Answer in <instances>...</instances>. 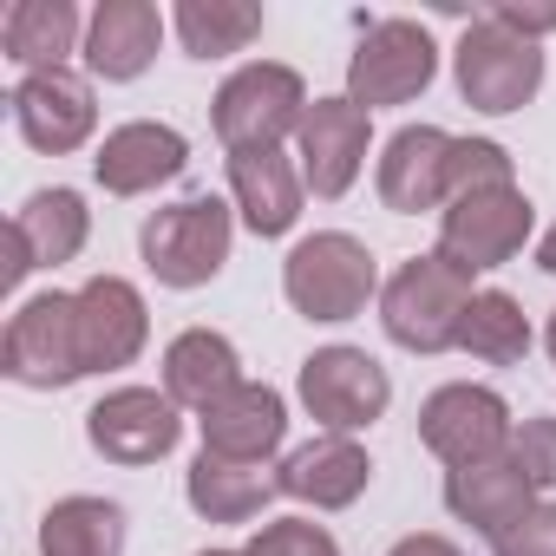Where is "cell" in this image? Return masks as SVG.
Segmentation results:
<instances>
[{"label":"cell","instance_id":"38","mask_svg":"<svg viewBox=\"0 0 556 556\" xmlns=\"http://www.w3.org/2000/svg\"><path fill=\"white\" fill-rule=\"evenodd\" d=\"M197 556H242V549H197Z\"/></svg>","mask_w":556,"mask_h":556},{"label":"cell","instance_id":"35","mask_svg":"<svg viewBox=\"0 0 556 556\" xmlns=\"http://www.w3.org/2000/svg\"><path fill=\"white\" fill-rule=\"evenodd\" d=\"M387 556H465L452 536H406V543H393Z\"/></svg>","mask_w":556,"mask_h":556},{"label":"cell","instance_id":"22","mask_svg":"<svg viewBox=\"0 0 556 556\" xmlns=\"http://www.w3.org/2000/svg\"><path fill=\"white\" fill-rule=\"evenodd\" d=\"M236 387H242V361H236L229 334H216V328H184V334L164 348V393H170L177 406L210 413V406L229 400Z\"/></svg>","mask_w":556,"mask_h":556},{"label":"cell","instance_id":"28","mask_svg":"<svg viewBox=\"0 0 556 556\" xmlns=\"http://www.w3.org/2000/svg\"><path fill=\"white\" fill-rule=\"evenodd\" d=\"M458 348H465L471 361H484V367H517V361L530 354V321H523L517 295L478 289V302H471V315H465V328H458Z\"/></svg>","mask_w":556,"mask_h":556},{"label":"cell","instance_id":"11","mask_svg":"<svg viewBox=\"0 0 556 556\" xmlns=\"http://www.w3.org/2000/svg\"><path fill=\"white\" fill-rule=\"evenodd\" d=\"M86 439H92V452L112 458V465H157V458L177 452L184 419H177V400H170V393L118 387V393H105V400L86 413Z\"/></svg>","mask_w":556,"mask_h":556},{"label":"cell","instance_id":"18","mask_svg":"<svg viewBox=\"0 0 556 556\" xmlns=\"http://www.w3.org/2000/svg\"><path fill=\"white\" fill-rule=\"evenodd\" d=\"M530 504H536V484L523 478V465H517L510 452H497V458H478V465H458V471H445V510H452L458 523L484 530V536L510 530V523H517Z\"/></svg>","mask_w":556,"mask_h":556},{"label":"cell","instance_id":"25","mask_svg":"<svg viewBox=\"0 0 556 556\" xmlns=\"http://www.w3.org/2000/svg\"><path fill=\"white\" fill-rule=\"evenodd\" d=\"M40 556H125V510L105 497H60L40 517Z\"/></svg>","mask_w":556,"mask_h":556},{"label":"cell","instance_id":"3","mask_svg":"<svg viewBox=\"0 0 556 556\" xmlns=\"http://www.w3.org/2000/svg\"><path fill=\"white\" fill-rule=\"evenodd\" d=\"M229 242H236V223H229V203H216V197H184V203L157 210L138 229L144 268L157 275L164 289H203V282H216L223 262H229Z\"/></svg>","mask_w":556,"mask_h":556},{"label":"cell","instance_id":"32","mask_svg":"<svg viewBox=\"0 0 556 556\" xmlns=\"http://www.w3.org/2000/svg\"><path fill=\"white\" fill-rule=\"evenodd\" d=\"M497 556H556V504H530L510 530L491 536Z\"/></svg>","mask_w":556,"mask_h":556},{"label":"cell","instance_id":"34","mask_svg":"<svg viewBox=\"0 0 556 556\" xmlns=\"http://www.w3.org/2000/svg\"><path fill=\"white\" fill-rule=\"evenodd\" d=\"M34 268H40V262H34V242H27V236L8 223V268H0V282H8V289H21Z\"/></svg>","mask_w":556,"mask_h":556},{"label":"cell","instance_id":"29","mask_svg":"<svg viewBox=\"0 0 556 556\" xmlns=\"http://www.w3.org/2000/svg\"><path fill=\"white\" fill-rule=\"evenodd\" d=\"M510 184V151L491 138H452V170H445V203L478 197V190H504Z\"/></svg>","mask_w":556,"mask_h":556},{"label":"cell","instance_id":"15","mask_svg":"<svg viewBox=\"0 0 556 556\" xmlns=\"http://www.w3.org/2000/svg\"><path fill=\"white\" fill-rule=\"evenodd\" d=\"M184 164H190L184 131L151 125V118L105 131V144H99V157H92V170H99V184H105L112 197H144V190L184 177Z\"/></svg>","mask_w":556,"mask_h":556},{"label":"cell","instance_id":"6","mask_svg":"<svg viewBox=\"0 0 556 556\" xmlns=\"http://www.w3.org/2000/svg\"><path fill=\"white\" fill-rule=\"evenodd\" d=\"M0 367H8L14 387L53 393L86 380V348H79V295H34L14 308L8 341H0Z\"/></svg>","mask_w":556,"mask_h":556},{"label":"cell","instance_id":"13","mask_svg":"<svg viewBox=\"0 0 556 556\" xmlns=\"http://www.w3.org/2000/svg\"><path fill=\"white\" fill-rule=\"evenodd\" d=\"M14 125H21V138L34 144V151H47V157H66V151H79L86 138H92V125H99V105H92V86L79 79V73H27L21 86H14Z\"/></svg>","mask_w":556,"mask_h":556},{"label":"cell","instance_id":"14","mask_svg":"<svg viewBox=\"0 0 556 556\" xmlns=\"http://www.w3.org/2000/svg\"><path fill=\"white\" fill-rule=\"evenodd\" d=\"M151 341V315L144 295L125 282V275H92L79 289V348H86V374H112L131 367Z\"/></svg>","mask_w":556,"mask_h":556},{"label":"cell","instance_id":"27","mask_svg":"<svg viewBox=\"0 0 556 556\" xmlns=\"http://www.w3.org/2000/svg\"><path fill=\"white\" fill-rule=\"evenodd\" d=\"M262 34V8L249 0H184L177 8V40L190 60H229Z\"/></svg>","mask_w":556,"mask_h":556},{"label":"cell","instance_id":"5","mask_svg":"<svg viewBox=\"0 0 556 556\" xmlns=\"http://www.w3.org/2000/svg\"><path fill=\"white\" fill-rule=\"evenodd\" d=\"M452 73H458V92H465L471 112L504 118V112H523V105L536 99V86H543V53H536V40L510 34L497 14H478V21L465 27L458 53H452Z\"/></svg>","mask_w":556,"mask_h":556},{"label":"cell","instance_id":"37","mask_svg":"<svg viewBox=\"0 0 556 556\" xmlns=\"http://www.w3.org/2000/svg\"><path fill=\"white\" fill-rule=\"evenodd\" d=\"M543 341H549V361H556V308H549V328H543Z\"/></svg>","mask_w":556,"mask_h":556},{"label":"cell","instance_id":"33","mask_svg":"<svg viewBox=\"0 0 556 556\" xmlns=\"http://www.w3.org/2000/svg\"><path fill=\"white\" fill-rule=\"evenodd\" d=\"M510 34H523V40H536V34H556V8H510V0H504V8H491Z\"/></svg>","mask_w":556,"mask_h":556},{"label":"cell","instance_id":"26","mask_svg":"<svg viewBox=\"0 0 556 556\" xmlns=\"http://www.w3.org/2000/svg\"><path fill=\"white\" fill-rule=\"evenodd\" d=\"M14 229L34 242V262H40V268H60V262H73V255L86 249L92 210H86L79 190H34V197L14 210Z\"/></svg>","mask_w":556,"mask_h":556},{"label":"cell","instance_id":"23","mask_svg":"<svg viewBox=\"0 0 556 556\" xmlns=\"http://www.w3.org/2000/svg\"><path fill=\"white\" fill-rule=\"evenodd\" d=\"M0 47L27 73H60L66 53L79 47V8L73 0H14L0 21Z\"/></svg>","mask_w":556,"mask_h":556},{"label":"cell","instance_id":"19","mask_svg":"<svg viewBox=\"0 0 556 556\" xmlns=\"http://www.w3.org/2000/svg\"><path fill=\"white\" fill-rule=\"evenodd\" d=\"M367 478H374V458L354 439H341V432L295 445L282 458V471H275V484H282L289 497H302V504H315V510H348L367 491Z\"/></svg>","mask_w":556,"mask_h":556},{"label":"cell","instance_id":"30","mask_svg":"<svg viewBox=\"0 0 556 556\" xmlns=\"http://www.w3.org/2000/svg\"><path fill=\"white\" fill-rule=\"evenodd\" d=\"M242 556H341V543L321 523H308V517H275V523H262L249 536Z\"/></svg>","mask_w":556,"mask_h":556},{"label":"cell","instance_id":"2","mask_svg":"<svg viewBox=\"0 0 556 556\" xmlns=\"http://www.w3.org/2000/svg\"><path fill=\"white\" fill-rule=\"evenodd\" d=\"M282 289H289L295 315H308V321H354L374 302V289H380V268H374L361 236L321 229V236H302L289 249Z\"/></svg>","mask_w":556,"mask_h":556},{"label":"cell","instance_id":"12","mask_svg":"<svg viewBox=\"0 0 556 556\" xmlns=\"http://www.w3.org/2000/svg\"><path fill=\"white\" fill-rule=\"evenodd\" d=\"M367 138H374V112H361L354 99H315L302 131H295L302 184L315 197H348L361 164H367Z\"/></svg>","mask_w":556,"mask_h":556},{"label":"cell","instance_id":"31","mask_svg":"<svg viewBox=\"0 0 556 556\" xmlns=\"http://www.w3.org/2000/svg\"><path fill=\"white\" fill-rule=\"evenodd\" d=\"M510 458L523 465V478H530L536 491H556V419H549V413L523 419V426L510 432Z\"/></svg>","mask_w":556,"mask_h":556},{"label":"cell","instance_id":"24","mask_svg":"<svg viewBox=\"0 0 556 556\" xmlns=\"http://www.w3.org/2000/svg\"><path fill=\"white\" fill-rule=\"evenodd\" d=\"M275 491H282V484H275L262 465H236V458H216V452H197V465L184 478L190 510L210 517V523H249Z\"/></svg>","mask_w":556,"mask_h":556},{"label":"cell","instance_id":"9","mask_svg":"<svg viewBox=\"0 0 556 556\" xmlns=\"http://www.w3.org/2000/svg\"><path fill=\"white\" fill-rule=\"evenodd\" d=\"M530 223H536V210H530V197H523L517 184L458 197V203L439 216V255H452V262L471 268V275H478V268H504V262L523 249Z\"/></svg>","mask_w":556,"mask_h":556},{"label":"cell","instance_id":"36","mask_svg":"<svg viewBox=\"0 0 556 556\" xmlns=\"http://www.w3.org/2000/svg\"><path fill=\"white\" fill-rule=\"evenodd\" d=\"M536 268H543V275H556V223H549V229H543V242H536Z\"/></svg>","mask_w":556,"mask_h":556},{"label":"cell","instance_id":"7","mask_svg":"<svg viewBox=\"0 0 556 556\" xmlns=\"http://www.w3.org/2000/svg\"><path fill=\"white\" fill-rule=\"evenodd\" d=\"M432 73H439V47H432V34L419 21H374L361 34L354 60H348V99L361 112L406 105V99H419L432 86Z\"/></svg>","mask_w":556,"mask_h":556},{"label":"cell","instance_id":"8","mask_svg":"<svg viewBox=\"0 0 556 556\" xmlns=\"http://www.w3.org/2000/svg\"><path fill=\"white\" fill-rule=\"evenodd\" d=\"M302 406L328 426V432H361L393 406V380L374 354L361 348H321L302 361Z\"/></svg>","mask_w":556,"mask_h":556},{"label":"cell","instance_id":"21","mask_svg":"<svg viewBox=\"0 0 556 556\" xmlns=\"http://www.w3.org/2000/svg\"><path fill=\"white\" fill-rule=\"evenodd\" d=\"M229 190L255 236H289L302 216V170L282 151H229Z\"/></svg>","mask_w":556,"mask_h":556},{"label":"cell","instance_id":"17","mask_svg":"<svg viewBox=\"0 0 556 556\" xmlns=\"http://www.w3.org/2000/svg\"><path fill=\"white\" fill-rule=\"evenodd\" d=\"M197 426H203V452L236 458V465H262L275 445H282V432H289V406H282V393H275V387L242 380V387H236L229 400H216Z\"/></svg>","mask_w":556,"mask_h":556},{"label":"cell","instance_id":"1","mask_svg":"<svg viewBox=\"0 0 556 556\" xmlns=\"http://www.w3.org/2000/svg\"><path fill=\"white\" fill-rule=\"evenodd\" d=\"M478 289H471V268H458L452 255H413L393 268V282L380 289V321L406 354H445L458 348V328L471 315Z\"/></svg>","mask_w":556,"mask_h":556},{"label":"cell","instance_id":"20","mask_svg":"<svg viewBox=\"0 0 556 556\" xmlns=\"http://www.w3.org/2000/svg\"><path fill=\"white\" fill-rule=\"evenodd\" d=\"M164 14L151 0H99V14L86 21V66L99 79H138L157 60Z\"/></svg>","mask_w":556,"mask_h":556},{"label":"cell","instance_id":"16","mask_svg":"<svg viewBox=\"0 0 556 556\" xmlns=\"http://www.w3.org/2000/svg\"><path fill=\"white\" fill-rule=\"evenodd\" d=\"M445 170H452V138L439 125H406L380 151V203L400 216L439 210L445 203Z\"/></svg>","mask_w":556,"mask_h":556},{"label":"cell","instance_id":"4","mask_svg":"<svg viewBox=\"0 0 556 556\" xmlns=\"http://www.w3.org/2000/svg\"><path fill=\"white\" fill-rule=\"evenodd\" d=\"M210 118H216V138L229 151H282V138L302 131V118H308V86L295 66L255 60V66L223 79Z\"/></svg>","mask_w":556,"mask_h":556},{"label":"cell","instance_id":"10","mask_svg":"<svg viewBox=\"0 0 556 556\" xmlns=\"http://www.w3.org/2000/svg\"><path fill=\"white\" fill-rule=\"evenodd\" d=\"M510 432H517V426H510V406H504L491 387H471V380L439 387V393L419 406V439H426V452H439L452 471L510 452Z\"/></svg>","mask_w":556,"mask_h":556}]
</instances>
